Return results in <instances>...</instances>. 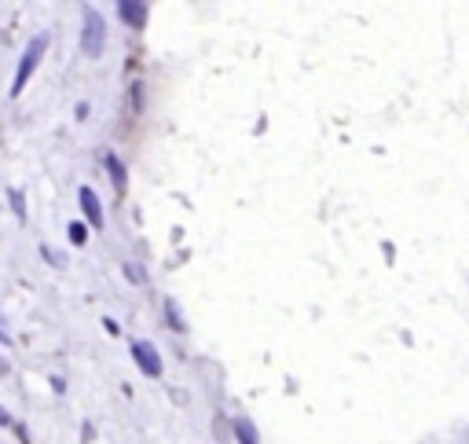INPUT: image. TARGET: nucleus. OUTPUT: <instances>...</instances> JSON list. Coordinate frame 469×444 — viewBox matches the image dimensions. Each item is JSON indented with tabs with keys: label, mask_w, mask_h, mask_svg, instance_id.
I'll return each instance as SVG.
<instances>
[{
	"label": "nucleus",
	"mask_w": 469,
	"mask_h": 444,
	"mask_svg": "<svg viewBox=\"0 0 469 444\" xmlns=\"http://www.w3.org/2000/svg\"><path fill=\"white\" fill-rule=\"evenodd\" d=\"M44 51H48V33H37V37H30V44H26V51H22V59H19L15 81H11V99H15V96H22V88H26V85H30V77H33V70H37V67H41Z\"/></svg>",
	"instance_id": "nucleus-1"
},
{
	"label": "nucleus",
	"mask_w": 469,
	"mask_h": 444,
	"mask_svg": "<svg viewBox=\"0 0 469 444\" xmlns=\"http://www.w3.org/2000/svg\"><path fill=\"white\" fill-rule=\"evenodd\" d=\"M103 165H107V173H110V180H114V191H117V195H125V188H128V176H125V165H121V158H117V154H103Z\"/></svg>",
	"instance_id": "nucleus-6"
},
{
	"label": "nucleus",
	"mask_w": 469,
	"mask_h": 444,
	"mask_svg": "<svg viewBox=\"0 0 469 444\" xmlns=\"http://www.w3.org/2000/svg\"><path fill=\"white\" fill-rule=\"evenodd\" d=\"M8 202H11V210H15V220H26V195L19 188L8 191Z\"/></svg>",
	"instance_id": "nucleus-8"
},
{
	"label": "nucleus",
	"mask_w": 469,
	"mask_h": 444,
	"mask_svg": "<svg viewBox=\"0 0 469 444\" xmlns=\"http://www.w3.org/2000/svg\"><path fill=\"white\" fill-rule=\"evenodd\" d=\"M235 437H239V444H260L257 426H253L250 419H239V422H235Z\"/></svg>",
	"instance_id": "nucleus-7"
},
{
	"label": "nucleus",
	"mask_w": 469,
	"mask_h": 444,
	"mask_svg": "<svg viewBox=\"0 0 469 444\" xmlns=\"http://www.w3.org/2000/svg\"><path fill=\"white\" fill-rule=\"evenodd\" d=\"M67 235H70V242H77V246H81V242L88 239V228L81 224V220H74V224L67 228Z\"/></svg>",
	"instance_id": "nucleus-10"
},
{
	"label": "nucleus",
	"mask_w": 469,
	"mask_h": 444,
	"mask_svg": "<svg viewBox=\"0 0 469 444\" xmlns=\"http://www.w3.org/2000/svg\"><path fill=\"white\" fill-rule=\"evenodd\" d=\"M165 309H169V323H173V327H184V323H180V316H176V305H173V302H169Z\"/></svg>",
	"instance_id": "nucleus-11"
},
{
	"label": "nucleus",
	"mask_w": 469,
	"mask_h": 444,
	"mask_svg": "<svg viewBox=\"0 0 469 444\" xmlns=\"http://www.w3.org/2000/svg\"><path fill=\"white\" fill-rule=\"evenodd\" d=\"M103 44H107V26H103V15L92 11V8H85V15H81V51L88 59H99Z\"/></svg>",
	"instance_id": "nucleus-2"
},
{
	"label": "nucleus",
	"mask_w": 469,
	"mask_h": 444,
	"mask_svg": "<svg viewBox=\"0 0 469 444\" xmlns=\"http://www.w3.org/2000/svg\"><path fill=\"white\" fill-rule=\"evenodd\" d=\"M81 210H85V220L92 228H103V206L96 199V191L92 188H81Z\"/></svg>",
	"instance_id": "nucleus-5"
},
{
	"label": "nucleus",
	"mask_w": 469,
	"mask_h": 444,
	"mask_svg": "<svg viewBox=\"0 0 469 444\" xmlns=\"http://www.w3.org/2000/svg\"><path fill=\"white\" fill-rule=\"evenodd\" d=\"M125 276L133 279L136 286H143V283H147V272H143V265H133V261H128V265H125Z\"/></svg>",
	"instance_id": "nucleus-9"
},
{
	"label": "nucleus",
	"mask_w": 469,
	"mask_h": 444,
	"mask_svg": "<svg viewBox=\"0 0 469 444\" xmlns=\"http://www.w3.org/2000/svg\"><path fill=\"white\" fill-rule=\"evenodd\" d=\"M0 426H11V415H8L4 408H0Z\"/></svg>",
	"instance_id": "nucleus-12"
},
{
	"label": "nucleus",
	"mask_w": 469,
	"mask_h": 444,
	"mask_svg": "<svg viewBox=\"0 0 469 444\" xmlns=\"http://www.w3.org/2000/svg\"><path fill=\"white\" fill-rule=\"evenodd\" d=\"M117 15H121L125 26L143 30V26H147V4H143V0H121V4H117Z\"/></svg>",
	"instance_id": "nucleus-4"
},
{
	"label": "nucleus",
	"mask_w": 469,
	"mask_h": 444,
	"mask_svg": "<svg viewBox=\"0 0 469 444\" xmlns=\"http://www.w3.org/2000/svg\"><path fill=\"white\" fill-rule=\"evenodd\" d=\"M133 360H136V368L143 375H151V378L162 375V356H158V349H154L151 342H133Z\"/></svg>",
	"instance_id": "nucleus-3"
}]
</instances>
